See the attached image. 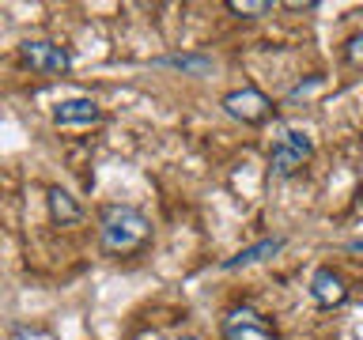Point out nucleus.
Listing matches in <instances>:
<instances>
[{"label":"nucleus","instance_id":"nucleus-1","mask_svg":"<svg viewBox=\"0 0 363 340\" xmlns=\"http://www.w3.org/2000/svg\"><path fill=\"white\" fill-rule=\"evenodd\" d=\"M99 231H102V246H106L110 254H133V249H140L147 242L152 223H147V215L140 208L110 204V208H102Z\"/></svg>","mask_w":363,"mask_h":340},{"label":"nucleus","instance_id":"nucleus-2","mask_svg":"<svg viewBox=\"0 0 363 340\" xmlns=\"http://www.w3.org/2000/svg\"><path fill=\"white\" fill-rule=\"evenodd\" d=\"M311 155H314V140H311V136L299 132V129H288L277 144H272V152H269V170H272L277 178H291Z\"/></svg>","mask_w":363,"mask_h":340},{"label":"nucleus","instance_id":"nucleus-3","mask_svg":"<svg viewBox=\"0 0 363 340\" xmlns=\"http://www.w3.org/2000/svg\"><path fill=\"white\" fill-rule=\"evenodd\" d=\"M19 53L34 72H68L72 68V53L57 42H45V38H27L19 45Z\"/></svg>","mask_w":363,"mask_h":340},{"label":"nucleus","instance_id":"nucleus-4","mask_svg":"<svg viewBox=\"0 0 363 340\" xmlns=\"http://www.w3.org/2000/svg\"><path fill=\"white\" fill-rule=\"evenodd\" d=\"M223 110L231 113L235 121H242V125H261L269 118L272 102L261 95L257 87H242V91H231V95L223 98Z\"/></svg>","mask_w":363,"mask_h":340},{"label":"nucleus","instance_id":"nucleus-5","mask_svg":"<svg viewBox=\"0 0 363 340\" xmlns=\"http://www.w3.org/2000/svg\"><path fill=\"white\" fill-rule=\"evenodd\" d=\"M223 333L227 340H242L246 333H261V336H272V325L261 317L254 306H235L231 314L223 317Z\"/></svg>","mask_w":363,"mask_h":340},{"label":"nucleus","instance_id":"nucleus-6","mask_svg":"<svg viewBox=\"0 0 363 340\" xmlns=\"http://www.w3.org/2000/svg\"><path fill=\"white\" fill-rule=\"evenodd\" d=\"M311 295H314L318 306H340V302L348 299V283L333 268H318L314 276H311Z\"/></svg>","mask_w":363,"mask_h":340},{"label":"nucleus","instance_id":"nucleus-7","mask_svg":"<svg viewBox=\"0 0 363 340\" xmlns=\"http://www.w3.org/2000/svg\"><path fill=\"white\" fill-rule=\"evenodd\" d=\"M53 121L57 125H95L102 121V110L95 98H65V102H57Z\"/></svg>","mask_w":363,"mask_h":340},{"label":"nucleus","instance_id":"nucleus-8","mask_svg":"<svg viewBox=\"0 0 363 340\" xmlns=\"http://www.w3.org/2000/svg\"><path fill=\"white\" fill-rule=\"evenodd\" d=\"M280 249H284V238H280V234H272V238H261V242L246 246V249H238L235 257H227L220 268H223V272L250 268V265H257V261H265V257H272V254H280Z\"/></svg>","mask_w":363,"mask_h":340},{"label":"nucleus","instance_id":"nucleus-9","mask_svg":"<svg viewBox=\"0 0 363 340\" xmlns=\"http://www.w3.org/2000/svg\"><path fill=\"white\" fill-rule=\"evenodd\" d=\"M50 215H53L61 227H72V223L84 220V208H79V200H76L68 189L53 186V189H50Z\"/></svg>","mask_w":363,"mask_h":340},{"label":"nucleus","instance_id":"nucleus-10","mask_svg":"<svg viewBox=\"0 0 363 340\" xmlns=\"http://www.w3.org/2000/svg\"><path fill=\"white\" fill-rule=\"evenodd\" d=\"M159 68H178L186 76H208L212 72V57L204 53H170V57H155Z\"/></svg>","mask_w":363,"mask_h":340},{"label":"nucleus","instance_id":"nucleus-11","mask_svg":"<svg viewBox=\"0 0 363 340\" xmlns=\"http://www.w3.org/2000/svg\"><path fill=\"white\" fill-rule=\"evenodd\" d=\"M227 11H235L242 19H257L272 11V0H227Z\"/></svg>","mask_w":363,"mask_h":340},{"label":"nucleus","instance_id":"nucleus-12","mask_svg":"<svg viewBox=\"0 0 363 340\" xmlns=\"http://www.w3.org/2000/svg\"><path fill=\"white\" fill-rule=\"evenodd\" d=\"M348 57H352L356 64H363V34H356V38L348 42Z\"/></svg>","mask_w":363,"mask_h":340},{"label":"nucleus","instance_id":"nucleus-13","mask_svg":"<svg viewBox=\"0 0 363 340\" xmlns=\"http://www.w3.org/2000/svg\"><path fill=\"white\" fill-rule=\"evenodd\" d=\"M352 249H356V254H363V238H356V242H352Z\"/></svg>","mask_w":363,"mask_h":340}]
</instances>
